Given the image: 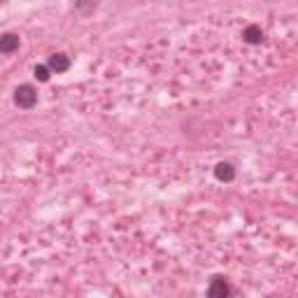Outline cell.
<instances>
[{
    "mask_svg": "<svg viewBox=\"0 0 298 298\" xmlns=\"http://www.w3.org/2000/svg\"><path fill=\"white\" fill-rule=\"evenodd\" d=\"M233 175H235V172H233V168L228 163L217 165V177H219V180H226V182H228V180H233Z\"/></svg>",
    "mask_w": 298,
    "mask_h": 298,
    "instance_id": "obj_6",
    "label": "cell"
},
{
    "mask_svg": "<svg viewBox=\"0 0 298 298\" xmlns=\"http://www.w3.org/2000/svg\"><path fill=\"white\" fill-rule=\"evenodd\" d=\"M35 75L44 82V79H49V68H47V66H37V68H35Z\"/></svg>",
    "mask_w": 298,
    "mask_h": 298,
    "instance_id": "obj_7",
    "label": "cell"
},
{
    "mask_svg": "<svg viewBox=\"0 0 298 298\" xmlns=\"http://www.w3.org/2000/svg\"><path fill=\"white\" fill-rule=\"evenodd\" d=\"M49 68H51V70H56V73H66L68 68H70V61H68V56L56 54L54 58L49 61Z\"/></svg>",
    "mask_w": 298,
    "mask_h": 298,
    "instance_id": "obj_5",
    "label": "cell"
},
{
    "mask_svg": "<svg viewBox=\"0 0 298 298\" xmlns=\"http://www.w3.org/2000/svg\"><path fill=\"white\" fill-rule=\"evenodd\" d=\"M228 296V284L224 280H212L210 289H207V298H226Z\"/></svg>",
    "mask_w": 298,
    "mask_h": 298,
    "instance_id": "obj_2",
    "label": "cell"
},
{
    "mask_svg": "<svg viewBox=\"0 0 298 298\" xmlns=\"http://www.w3.org/2000/svg\"><path fill=\"white\" fill-rule=\"evenodd\" d=\"M17 47H19L17 35H10V33H7V35L0 37V51H3V54H10V51H14Z\"/></svg>",
    "mask_w": 298,
    "mask_h": 298,
    "instance_id": "obj_4",
    "label": "cell"
},
{
    "mask_svg": "<svg viewBox=\"0 0 298 298\" xmlns=\"http://www.w3.org/2000/svg\"><path fill=\"white\" fill-rule=\"evenodd\" d=\"M243 37H245V42H250V44H259V42H261V37H263L261 26H256V24L247 26V28H245V33H243Z\"/></svg>",
    "mask_w": 298,
    "mask_h": 298,
    "instance_id": "obj_3",
    "label": "cell"
},
{
    "mask_svg": "<svg viewBox=\"0 0 298 298\" xmlns=\"http://www.w3.org/2000/svg\"><path fill=\"white\" fill-rule=\"evenodd\" d=\"M14 100H17V105L19 107H33L35 105V100H37V93H35V89L33 86H28V84H24V86H19L17 89V96H14Z\"/></svg>",
    "mask_w": 298,
    "mask_h": 298,
    "instance_id": "obj_1",
    "label": "cell"
}]
</instances>
